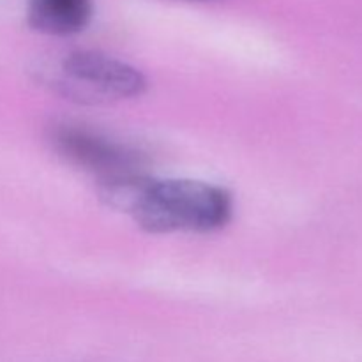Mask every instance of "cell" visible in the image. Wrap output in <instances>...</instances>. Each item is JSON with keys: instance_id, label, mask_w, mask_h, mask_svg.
Here are the masks:
<instances>
[{"instance_id": "cell-1", "label": "cell", "mask_w": 362, "mask_h": 362, "mask_svg": "<svg viewBox=\"0 0 362 362\" xmlns=\"http://www.w3.org/2000/svg\"><path fill=\"white\" fill-rule=\"evenodd\" d=\"M103 194L131 212L134 221L152 233H207L232 219V194L202 180L147 179L145 175L105 184Z\"/></svg>"}, {"instance_id": "cell-2", "label": "cell", "mask_w": 362, "mask_h": 362, "mask_svg": "<svg viewBox=\"0 0 362 362\" xmlns=\"http://www.w3.org/2000/svg\"><path fill=\"white\" fill-rule=\"evenodd\" d=\"M62 88L66 94L88 99H131L147 90L141 71L106 53L80 49L62 60Z\"/></svg>"}, {"instance_id": "cell-3", "label": "cell", "mask_w": 362, "mask_h": 362, "mask_svg": "<svg viewBox=\"0 0 362 362\" xmlns=\"http://www.w3.org/2000/svg\"><path fill=\"white\" fill-rule=\"evenodd\" d=\"M52 141L64 158L101 177L103 186L144 175L140 152L88 127L64 124L55 127Z\"/></svg>"}, {"instance_id": "cell-4", "label": "cell", "mask_w": 362, "mask_h": 362, "mask_svg": "<svg viewBox=\"0 0 362 362\" xmlns=\"http://www.w3.org/2000/svg\"><path fill=\"white\" fill-rule=\"evenodd\" d=\"M92 18V0H28V21L48 35H73Z\"/></svg>"}]
</instances>
